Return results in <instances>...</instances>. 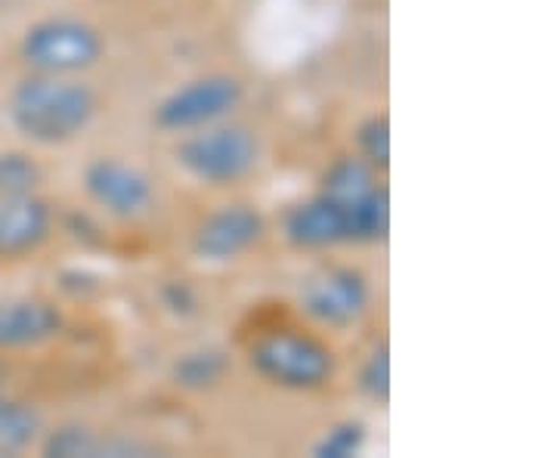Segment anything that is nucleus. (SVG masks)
Wrapping results in <instances>:
<instances>
[{
	"label": "nucleus",
	"mask_w": 557,
	"mask_h": 458,
	"mask_svg": "<svg viewBox=\"0 0 557 458\" xmlns=\"http://www.w3.org/2000/svg\"><path fill=\"white\" fill-rule=\"evenodd\" d=\"M100 115V94L81 78L25 72L10 97L7 121L22 140L44 149L69 146L90 131Z\"/></svg>",
	"instance_id": "f257e3e1"
},
{
	"label": "nucleus",
	"mask_w": 557,
	"mask_h": 458,
	"mask_svg": "<svg viewBox=\"0 0 557 458\" xmlns=\"http://www.w3.org/2000/svg\"><path fill=\"white\" fill-rule=\"evenodd\" d=\"M263 161V143L248 124L226 119L201 131L180 134L174 164L199 186H236L245 183Z\"/></svg>",
	"instance_id": "f03ea898"
},
{
	"label": "nucleus",
	"mask_w": 557,
	"mask_h": 458,
	"mask_svg": "<svg viewBox=\"0 0 557 458\" xmlns=\"http://www.w3.org/2000/svg\"><path fill=\"white\" fill-rule=\"evenodd\" d=\"M248 362L267 384L292 394H317L338 375L335 350L300 329H276L248 347Z\"/></svg>",
	"instance_id": "7ed1b4c3"
},
{
	"label": "nucleus",
	"mask_w": 557,
	"mask_h": 458,
	"mask_svg": "<svg viewBox=\"0 0 557 458\" xmlns=\"http://www.w3.org/2000/svg\"><path fill=\"white\" fill-rule=\"evenodd\" d=\"M106 50V35L81 16H44L32 22L20 38L22 65L38 75L81 78L100 65Z\"/></svg>",
	"instance_id": "20e7f679"
},
{
	"label": "nucleus",
	"mask_w": 557,
	"mask_h": 458,
	"mask_svg": "<svg viewBox=\"0 0 557 458\" xmlns=\"http://www.w3.org/2000/svg\"><path fill=\"white\" fill-rule=\"evenodd\" d=\"M245 102V84L230 72H211L193 81H183L171 94H164L152 109V124L164 134H189L208 124H218L236 115Z\"/></svg>",
	"instance_id": "39448f33"
},
{
	"label": "nucleus",
	"mask_w": 557,
	"mask_h": 458,
	"mask_svg": "<svg viewBox=\"0 0 557 458\" xmlns=\"http://www.w3.org/2000/svg\"><path fill=\"white\" fill-rule=\"evenodd\" d=\"M298 304L319 325L347 332L369 313L372 285L369 276L350 263H325L300 282Z\"/></svg>",
	"instance_id": "423d86ee"
},
{
	"label": "nucleus",
	"mask_w": 557,
	"mask_h": 458,
	"mask_svg": "<svg viewBox=\"0 0 557 458\" xmlns=\"http://www.w3.org/2000/svg\"><path fill=\"white\" fill-rule=\"evenodd\" d=\"M84 196L100 208L102 214L115 220L146 218L156 208V183L152 177L119 156H100L81 174Z\"/></svg>",
	"instance_id": "0eeeda50"
},
{
	"label": "nucleus",
	"mask_w": 557,
	"mask_h": 458,
	"mask_svg": "<svg viewBox=\"0 0 557 458\" xmlns=\"http://www.w3.org/2000/svg\"><path fill=\"white\" fill-rule=\"evenodd\" d=\"M270 223L258 205H220L193 233V255L205 263H233L263 245Z\"/></svg>",
	"instance_id": "6e6552de"
},
{
	"label": "nucleus",
	"mask_w": 557,
	"mask_h": 458,
	"mask_svg": "<svg viewBox=\"0 0 557 458\" xmlns=\"http://www.w3.org/2000/svg\"><path fill=\"white\" fill-rule=\"evenodd\" d=\"M282 239L295 251H332L341 245H354L350 230V201L329 199V196H310L285 211L282 218Z\"/></svg>",
	"instance_id": "1a4fd4ad"
},
{
	"label": "nucleus",
	"mask_w": 557,
	"mask_h": 458,
	"mask_svg": "<svg viewBox=\"0 0 557 458\" xmlns=\"http://www.w3.org/2000/svg\"><path fill=\"white\" fill-rule=\"evenodd\" d=\"M65 332L57 300L40 295H0V354L35 350Z\"/></svg>",
	"instance_id": "9d476101"
},
{
	"label": "nucleus",
	"mask_w": 557,
	"mask_h": 458,
	"mask_svg": "<svg viewBox=\"0 0 557 458\" xmlns=\"http://www.w3.org/2000/svg\"><path fill=\"white\" fill-rule=\"evenodd\" d=\"M57 214L40 193L0 199V263H13L38 255L53 239Z\"/></svg>",
	"instance_id": "9b49d317"
},
{
	"label": "nucleus",
	"mask_w": 557,
	"mask_h": 458,
	"mask_svg": "<svg viewBox=\"0 0 557 458\" xmlns=\"http://www.w3.org/2000/svg\"><path fill=\"white\" fill-rule=\"evenodd\" d=\"M44 416L35 403L0 394V456H22L44 437Z\"/></svg>",
	"instance_id": "f8f14e48"
},
{
	"label": "nucleus",
	"mask_w": 557,
	"mask_h": 458,
	"mask_svg": "<svg viewBox=\"0 0 557 458\" xmlns=\"http://www.w3.org/2000/svg\"><path fill=\"white\" fill-rule=\"evenodd\" d=\"M230 357L220 347H193L186 354H180L171 362V381L180 391H193V394H205L214 391L223 379L230 375Z\"/></svg>",
	"instance_id": "ddd939ff"
},
{
	"label": "nucleus",
	"mask_w": 557,
	"mask_h": 458,
	"mask_svg": "<svg viewBox=\"0 0 557 458\" xmlns=\"http://www.w3.org/2000/svg\"><path fill=\"white\" fill-rule=\"evenodd\" d=\"M375 186H381L379 171L369 161L359 159L357 152H350V156H338L322 171L317 193L338 201H357Z\"/></svg>",
	"instance_id": "4468645a"
},
{
	"label": "nucleus",
	"mask_w": 557,
	"mask_h": 458,
	"mask_svg": "<svg viewBox=\"0 0 557 458\" xmlns=\"http://www.w3.org/2000/svg\"><path fill=\"white\" fill-rule=\"evenodd\" d=\"M44 186V164L28 149H0V199L35 196Z\"/></svg>",
	"instance_id": "2eb2a0df"
},
{
	"label": "nucleus",
	"mask_w": 557,
	"mask_h": 458,
	"mask_svg": "<svg viewBox=\"0 0 557 458\" xmlns=\"http://www.w3.org/2000/svg\"><path fill=\"white\" fill-rule=\"evenodd\" d=\"M38 449L50 458H97L102 437L81 421H65L57 428H44Z\"/></svg>",
	"instance_id": "dca6fc26"
},
{
	"label": "nucleus",
	"mask_w": 557,
	"mask_h": 458,
	"mask_svg": "<svg viewBox=\"0 0 557 458\" xmlns=\"http://www.w3.org/2000/svg\"><path fill=\"white\" fill-rule=\"evenodd\" d=\"M369 443V428L366 421L344 419L332 424L322 437L313 443V458H357Z\"/></svg>",
	"instance_id": "f3484780"
},
{
	"label": "nucleus",
	"mask_w": 557,
	"mask_h": 458,
	"mask_svg": "<svg viewBox=\"0 0 557 458\" xmlns=\"http://www.w3.org/2000/svg\"><path fill=\"white\" fill-rule=\"evenodd\" d=\"M357 156L369 161L375 171H387L391 168V119L384 112H372L369 119L357 124Z\"/></svg>",
	"instance_id": "a211bd4d"
},
{
	"label": "nucleus",
	"mask_w": 557,
	"mask_h": 458,
	"mask_svg": "<svg viewBox=\"0 0 557 458\" xmlns=\"http://www.w3.org/2000/svg\"><path fill=\"white\" fill-rule=\"evenodd\" d=\"M357 387L366 399L387 406V399H391V347H387V341H381L366 354L362 366H359Z\"/></svg>",
	"instance_id": "6ab92c4d"
},
{
	"label": "nucleus",
	"mask_w": 557,
	"mask_h": 458,
	"mask_svg": "<svg viewBox=\"0 0 557 458\" xmlns=\"http://www.w3.org/2000/svg\"><path fill=\"white\" fill-rule=\"evenodd\" d=\"M7 381H10V372H7V366L0 362V394H7Z\"/></svg>",
	"instance_id": "aec40b11"
}]
</instances>
